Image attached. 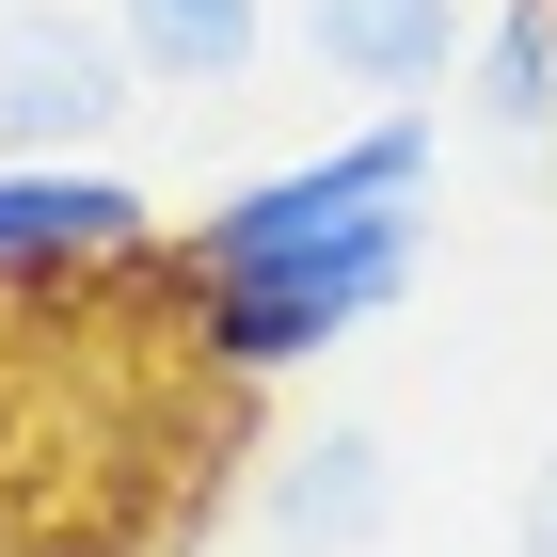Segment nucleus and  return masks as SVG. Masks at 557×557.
<instances>
[{
	"instance_id": "f257e3e1",
	"label": "nucleus",
	"mask_w": 557,
	"mask_h": 557,
	"mask_svg": "<svg viewBox=\"0 0 557 557\" xmlns=\"http://www.w3.org/2000/svg\"><path fill=\"white\" fill-rule=\"evenodd\" d=\"M414 223H367V239H335V256H271V271H175V335H191V367H223V383H271V367H319L335 335H367L398 287H414Z\"/></svg>"
},
{
	"instance_id": "f03ea898",
	"label": "nucleus",
	"mask_w": 557,
	"mask_h": 557,
	"mask_svg": "<svg viewBox=\"0 0 557 557\" xmlns=\"http://www.w3.org/2000/svg\"><path fill=\"white\" fill-rule=\"evenodd\" d=\"M430 191V128L414 112H367L350 144H319V160L256 175V191H223L191 239H175V271H271V256H335V239H367V223H414Z\"/></svg>"
},
{
	"instance_id": "7ed1b4c3",
	"label": "nucleus",
	"mask_w": 557,
	"mask_h": 557,
	"mask_svg": "<svg viewBox=\"0 0 557 557\" xmlns=\"http://www.w3.org/2000/svg\"><path fill=\"white\" fill-rule=\"evenodd\" d=\"M128 96H144V64L112 16H64V0L0 16V160H96L128 128Z\"/></svg>"
},
{
	"instance_id": "20e7f679",
	"label": "nucleus",
	"mask_w": 557,
	"mask_h": 557,
	"mask_svg": "<svg viewBox=\"0 0 557 557\" xmlns=\"http://www.w3.org/2000/svg\"><path fill=\"white\" fill-rule=\"evenodd\" d=\"M144 256H160V223L112 160H0V287H96Z\"/></svg>"
},
{
	"instance_id": "39448f33",
	"label": "nucleus",
	"mask_w": 557,
	"mask_h": 557,
	"mask_svg": "<svg viewBox=\"0 0 557 557\" xmlns=\"http://www.w3.org/2000/svg\"><path fill=\"white\" fill-rule=\"evenodd\" d=\"M302 48H319L335 81H367L383 112H414V96H446L478 64L462 0H302Z\"/></svg>"
},
{
	"instance_id": "423d86ee",
	"label": "nucleus",
	"mask_w": 557,
	"mask_h": 557,
	"mask_svg": "<svg viewBox=\"0 0 557 557\" xmlns=\"http://www.w3.org/2000/svg\"><path fill=\"white\" fill-rule=\"evenodd\" d=\"M383 510H398L383 430H319V446H287V462H271V542H287V557H350V542H383Z\"/></svg>"
},
{
	"instance_id": "0eeeda50",
	"label": "nucleus",
	"mask_w": 557,
	"mask_h": 557,
	"mask_svg": "<svg viewBox=\"0 0 557 557\" xmlns=\"http://www.w3.org/2000/svg\"><path fill=\"white\" fill-rule=\"evenodd\" d=\"M112 33L144 81H239L271 48V0H112Z\"/></svg>"
},
{
	"instance_id": "6e6552de",
	"label": "nucleus",
	"mask_w": 557,
	"mask_h": 557,
	"mask_svg": "<svg viewBox=\"0 0 557 557\" xmlns=\"http://www.w3.org/2000/svg\"><path fill=\"white\" fill-rule=\"evenodd\" d=\"M478 128H510V144H542L557 128V0H510L494 33H478Z\"/></svg>"
},
{
	"instance_id": "1a4fd4ad",
	"label": "nucleus",
	"mask_w": 557,
	"mask_h": 557,
	"mask_svg": "<svg viewBox=\"0 0 557 557\" xmlns=\"http://www.w3.org/2000/svg\"><path fill=\"white\" fill-rule=\"evenodd\" d=\"M510 557H557V462L525 478V510H510Z\"/></svg>"
}]
</instances>
